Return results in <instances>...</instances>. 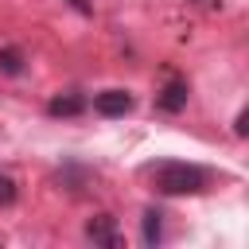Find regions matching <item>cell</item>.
<instances>
[{
  "label": "cell",
  "mask_w": 249,
  "mask_h": 249,
  "mask_svg": "<svg viewBox=\"0 0 249 249\" xmlns=\"http://www.w3.org/2000/svg\"><path fill=\"white\" fill-rule=\"evenodd\" d=\"M206 171L198 163H183V160H163L152 167V183L160 195H198L206 191Z\"/></svg>",
  "instance_id": "1"
},
{
  "label": "cell",
  "mask_w": 249,
  "mask_h": 249,
  "mask_svg": "<svg viewBox=\"0 0 249 249\" xmlns=\"http://www.w3.org/2000/svg\"><path fill=\"white\" fill-rule=\"evenodd\" d=\"M86 237L93 245H105V249H117L121 245V233H117V218L113 214H97L86 222Z\"/></svg>",
  "instance_id": "2"
},
{
  "label": "cell",
  "mask_w": 249,
  "mask_h": 249,
  "mask_svg": "<svg viewBox=\"0 0 249 249\" xmlns=\"http://www.w3.org/2000/svg\"><path fill=\"white\" fill-rule=\"evenodd\" d=\"M93 109H97L101 117H124V113L132 109V93H124V89H105V93L93 97Z\"/></svg>",
  "instance_id": "3"
},
{
  "label": "cell",
  "mask_w": 249,
  "mask_h": 249,
  "mask_svg": "<svg viewBox=\"0 0 249 249\" xmlns=\"http://www.w3.org/2000/svg\"><path fill=\"white\" fill-rule=\"evenodd\" d=\"M187 105V82H167L163 86V93H160V109H167V113H179Z\"/></svg>",
  "instance_id": "4"
},
{
  "label": "cell",
  "mask_w": 249,
  "mask_h": 249,
  "mask_svg": "<svg viewBox=\"0 0 249 249\" xmlns=\"http://www.w3.org/2000/svg\"><path fill=\"white\" fill-rule=\"evenodd\" d=\"M82 105H86V101H82L78 93H66V97H51L47 113H51V117H78V113H82Z\"/></svg>",
  "instance_id": "5"
},
{
  "label": "cell",
  "mask_w": 249,
  "mask_h": 249,
  "mask_svg": "<svg viewBox=\"0 0 249 249\" xmlns=\"http://www.w3.org/2000/svg\"><path fill=\"white\" fill-rule=\"evenodd\" d=\"M163 214L160 210H148L144 214V245H156L160 237H163V222H160Z\"/></svg>",
  "instance_id": "6"
},
{
  "label": "cell",
  "mask_w": 249,
  "mask_h": 249,
  "mask_svg": "<svg viewBox=\"0 0 249 249\" xmlns=\"http://www.w3.org/2000/svg\"><path fill=\"white\" fill-rule=\"evenodd\" d=\"M23 70V54L19 51H0V74H19Z\"/></svg>",
  "instance_id": "7"
},
{
  "label": "cell",
  "mask_w": 249,
  "mask_h": 249,
  "mask_svg": "<svg viewBox=\"0 0 249 249\" xmlns=\"http://www.w3.org/2000/svg\"><path fill=\"white\" fill-rule=\"evenodd\" d=\"M16 202V179L0 171V206H12Z\"/></svg>",
  "instance_id": "8"
},
{
  "label": "cell",
  "mask_w": 249,
  "mask_h": 249,
  "mask_svg": "<svg viewBox=\"0 0 249 249\" xmlns=\"http://www.w3.org/2000/svg\"><path fill=\"white\" fill-rule=\"evenodd\" d=\"M66 4H70L74 12H82V16H89V12H93V4H89V0H66Z\"/></svg>",
  "instance_id": "9"
},
{
  "label": "cell",
  "mask_w": 249,
  "mask_h": 249,
  "mask_svg": "<svg viewBox=\"0 0 249 249\" xmlns=\"http://www.w3.org/2000/svg\"><path fill=\"white\" fill-rule=\"evenodd\" d=\"M245 121H249V113L241 109V113H237V124H233V132H237V136H245Z\"/></svg>",
  "instance_id": "10"
},
{
  "label": "cell",
  "mask_w": 249,
  "mask_h": 249,
  "mask_svg": "<svg viewBox=\"0 0 249 249\" xmlns=\"http://www.w3.org/2000/svg\"><path fill=\"white\" fill-rule=\"evenodd\" d=\"M198 4H210V0H198Z\"/></svg>",
  "instance_id": "11"
}]
</instances>
